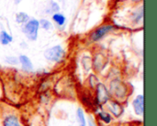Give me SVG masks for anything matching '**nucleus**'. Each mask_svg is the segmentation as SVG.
<instances>
[{
	"label": "nucleus",
	"instance_id": "20",
	"mask_svg": "<svg viewBox=\"0 0 157 126\" xmlns=\"http://www.w3.org/2000/svg\"><path fill=\"white\" fill-rule=\"evenodd\" d=\"M0 126H1V124H0Z\"/></svg>",
	"mask_w": 157,
	"mask_h": 126
},
{
	"label": "nucleus",
	"instance_id": "7",
	"mask_svg": "<svg viewBox=\"0 0 157 126\" xmlns=\"http://www.w3.org/2000/svg\"><path fill=\"white\" fill-rule=\"evenodd\" d=\"M18 62L21 64L22 70L27 71V72H30L33 70V64L31 62V60L29 59V58L26 55H20L18 57Z\"/></svg>",
	"mask_w": 157,
	"mask_h": 126
},
{
	"label": "nucleus",
	"instance_id": "2",
	"mask_svg": "<svg viewBox=\"0 0 157 126\" xmlns=\"http://www.w3.org/2000/svg\"><path fill=\"white\" fill-rule=\"evenodd\" d=\"M40 24L39 21L35 18L29 19L24 26L22 27V32L26 35V37L31 40L35 41L38 38V31H39Z\"/></svg>",
	"mask_w": 157,
	"mask_h": 126
},
{
	"label": "nucleus",
	"instance_id": "3",
	"mask_svg": "<svg viewBox=\"0 0 157 126\" xmlns=\"http://www.w3.org/2000/svg\"><path fill=\"white\" fill-rule=\"evenodd\" d=\"M97 89V103L99 105H104L109 101L110 94L109 90L103 83H98L96 86Z\"/></svg>",
	"mask_w": 157,
	"mask_h": 126
},
{
	"label": "nucleus",
	"instance_id": "11",
	"mask_svg": "<svg viewBox=\"0 0 157 126\" xmlns=\"http://www.w3.org/2000/svg\"><path fill=\"white\" fill-rule=\"evenodd\" d=\"M52 20H53L58 26L62 27V26L64 25L66 18H65V16H64L63 14H61V13H54V14L52 15Z\"/></svg>",
	"mask_w": 157,
	"mask_h": 126
},
{
	"label": "nucleus",
	"instance_id": "18",
	"mask_svg": "<svg viewBox=\"0 0 157 126\" xmlns=\"http://www.w3.org/2000/svg\"><path fill=\"white\" fill-rule=\"evenodd\" d=\"M21 2V0H15V4H19Z\"/></svg>",
	"mask_w": 157,
	"mask_h": 126
},
{
	"label": "nucleus",
	"instance_id": "9",
	"mask_svg": "<svg viewBox=\"0 0 157 126\" xmlns=\"http://www.w3.org/2000/svg\"><path fill=\"white\" fill-rule=\"evenodd\" d=\"M13 41V38L10 34H8L6 31L2 30L0 32V43L2 45H8L9 43H11Z\"/></svg>",
	"mask_w": 157,
	"mask_h": 126
},
{
	"label": "nucleus",
	"instance_id": "4",
	"mask_svg": "<svg viewBox=\"0 0 157 126\" xmlns=\"http://www.w3.org/2000/svg\"><path fill=\"white\" fill-rule=\"evenodd\" d=\"M115 27L113 25H103L92 32V34L90 35V38L92 41H98L101 38H103L105 35H107L109 32H110Z\"/></svg>",
	"mask_w": 157,
	"mask_h": 126
},
{
	"label": "nucleus",
	"instance_id": "19",
	"mask_svg": "<svg viewBox=\"0 0 157 126\" xmlns=\"http://www.w3.org/2000/svg\"><path fill=\"white\" fill-rule=\"evenodd\" d=\"M133 2H138V1H141V0H132Z\"/></svg>",
	"mask_w": 157,
	"mask_h": 126
},
{
	"label": "nucleus",
	"instance_id": "17",
	"mask_svg": "<svg viewBox=\"0 0 157 126\" xmlns=\"http://www.w3.org/2000/svg\"><path fill=\"white\" fill-rule=\"evenodd\" d=\"M87 123H88V125L89 126H97L96 124H95V122H94V120L92 118H89L88 121H87Z\"/></svg>",
	"mask_w": 157,
	"mask_h": 126
},
{
	"label": "nucleus",
	"instance_id": "1",
	"mask_svg": "<svg viewBox=\"0 0 157 126\" xmlns=\"http://www.w3.org/2000/svg\"><path fill=\"white\" fill-rule=\"evenodd\" d=\"M44 57L49 61H52L54 63H60L64 59L65 51L62 46L56 45L54 47H52L46 49L44 52Z\"/></svg>",
	"mask_w": 157,
	"mask_h": 126
},
{
	"label": "nucleus",
	"instance_id": "10",
	"mask_svg": "<svg viewBox=\"0 0 157 126\" xmlns=\"http://www.w3.org/2000/svg\"><path fill=\"white\" fill-rule=\"evenodd\" d=\"M98 117L99 118V120H101L105 124H110L111 121H112V116L109 114V113L105 112V111L99 112L98 113Z\"/></svg>",
	"mask_w": 157,
	"mask_h": 126
},
{
	"label": "nucleus",
	"instance_id": "13",
	"mask_svg": "<svg viewBox=\"0 0 157 126\" xmlns=\"http://www.w3.org/2000/svg\"><path fill=\"white\" fill-rule=\"evenodd\" d=\"M29 20V16L27 13L19 12L16 15V21L18 24H26Z\"/></svg>",
	"mask_w": 157,
	"mask_h": 126
},
{
	"label": "nucleus",
	"instance_id": "5",
	"mask_svg": "<svg viewBox=\"0 0 157 126\" xmlns=\"http://www.w3.org/2000/svg\"><path fill=\"white\" fill-rule=\"evenodd\" d=\"M107 107H108V110L115 116V117H120L123 113H124V108L123 106L116 102V101H109L107 103Z\"/></svg>",
	"mask_w": 157,
	"mask_h": 126
},
{
	"label": "nucleus",
	"instance_id": "6",
	"mask_svg": "<svg viewBox=\"0 0 157 126\" xmlns=\"http://www.w3.org/2000/svg\"><path fill=\"white\" fill-rule=\"evenodd\" d=\"M144 97L142 94L138 95L132 102V107L134 113L139 116H142L144 114Z\"/></svg>",
	"mask_w": 157,
	"mask_h": 126
},
{
	"label": "nucleus",
	"instance_id": "15",
	"mask_svg": "<svg viewBox=\"0 0 157 126\" xmlns=\"http://www.w3.org/2000/svg\"><path fill=\"white\" fill-rule=\"evenodd\" d=\"M6 62L10 64V65H16L18 63V59L16 57H6Z\"/></svg>",
	"mask_w": 157,
	"mask_h": 126
},
{
	"label": "nucleus",
	"instance_id": "14",
	"mask_svg": "<svg viewBox=\"0 0 157 126\" xmlns=\"http://www.w3.org/2000/svg\"><path fill=\"white\" fill-rule=\"evenodd\" d=\"M39 24H40V26L44 30H51V29L52 28V24L51 21H49L48 19L42 18V19H40V20L39 21Z\"/></svg>",
	"mask_w": 157,
	"mask_h": 126
},
{
	"label": "nucleus",
	"instance_id": "8",
	"mask_svg": "<svg viewBox=\"0 0 157 126\" xmlns=\"http://www.w3.org/2000/svg\"><path fill=\"white\" fill-rule=\"evenodd\" d=\"M3 126H21L18 118L14 114H8L6 115L3 121H2Z\"/></svg>",
	"mask_w": 157,
	"mask_h": 126
},
{
	"label": "nucleus",
	"instance_id": "16",
	"mask_svg": "<svg viewBox=\"0 0 157 126\" xmlns=\"http://www.w3.org/2000/svg\"><path fill=\"white\" fill-rule=\"evenodd\" d=\"M59 9H60L59 5L54 1H52L51 2V11L54 14V13H57L59 11Z\"/></svg>",
	"mask_w": 157,
	"mask_h": 126
},
{
	"label": "nucleus",
	"instance_id": "12",
	"mask_svg": "<svg viewBox=\"0 0 157 126\" xmlns=\"http://www.w3.org/2000/svg\"><path fill=\"white\" fill-rule=\"evenodd\" d=\"M76 117H77V121H78L80 126H87L85 113L81 108H78V110L76 111Z\"/></svg>",
	"mask_w": 157,
	"mask_h": 126
}]
</instances>
